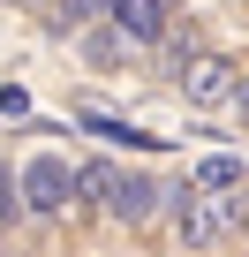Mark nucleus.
Here are the masks:
<instances>
[{"label":"nucleus","instance_id":"9b49d317","mask_svg":"<svg viewBox=\"0 0 249 257\" xmlns=\"http://www.w3.org/2000/svg\"><path fill=\"white\" fill-rule=\"evenodd\" d=\"M16 212H23V204H16V174L0 167V219H16Z\"/></svg>","mask_w":249,"mask_h":257},{"label":"nucleus","instance_id":"423d86ee","mask_svg":"<svg viewBox=\"0 0 249 257\" xmlns=\"http://www.w3.org/2000/svg\"><path fill=\"white\" fill-rule=\"evenodd\" d=\"M76 46H83V61H91V68H121V61H129V38H121L106 16H98V23H83V31H76Z\"/></svg>","mask_w":249,"mask_h":257},{"label":"nucleus","instance_id":"9d476101","mask_svg":"<svg viewBox=\"0 0 249 257\" xmlns=\"http://www.w3.org/2000/svg\"><path fill=\"white\" fill-rule=\"evenodd\" d=\"M53 16H61V38H68V31H83V23L106 16V0H53Z\"/></svg>","mask_w":249,"mask_h":257},{"label":"nucleus","instance_id":"7ed1b4c3","mask_svg":"<svg viewBox=\"0 0 249 257\" xmlns=\"http://www.w3.org/2000/svg\"><path fill=\"white\" fill-rule=\"evenodd\" d=\"M234 83H241V68L226 61V53H189L181 61V98L196 106V113H226V98H234Z\"/></svg>","mask_w":249,"mask_h":257},{"label":"nucleus","instance_id":"6e6552de","mask_svg":"<svg viewBox=\"0 0 249 257\" xmlns=\"http://www.w3.org/2000/svg\"><path fill=\"white\" fill-rule=\"evenodd\" d=\"M76 121L91 128V137H106V144H144V152H159V144L144 137V128H129V121H121V113H106V106H83Z\"/></svg>","mask_w":249,"mask_h":257},{"label":"nucleus","instance_id":"f257e3e1","mask_svg":"<svg viewBox=\"0 0 249 257\" xmlns=\"http://www.w3.org/2000/svg\"><path fill=\"white\" fill-rule=\"evenodd\" d=\"M16 204H23V212H38V219H61V212L76 204V167H68V159H53V152H38V159L16 174Z\"/></svg>","mask_w":249,"mask_h":257},{"label":"nucleus","instance_id":"0eeeda50","mask_svg":"<svg viewBox=\"0 0 249 257\" xmlns=\"http://www.w3.org/2000/svg\"><path fill=\"white\" fill-rule=\"evenodd\" d=\"M113 189H121V167H113V159L76 167V197H83V204H98V212H106V204H113Z\"/></svg>","mask_w":249,"mask_h":257},{"label":"nucleus","instance_id":"1a4fd4ad","mask_svg":"<svg viewBox=\"0 0 249 257\" xmlns=\"http://www.w3.org/2000/svg\"><path fill=\"white\" fill-rule=\"evenodd\" d=\"M234 182H241V159H234V152H211V159L196 167L189 189H211V197H219V189H234Z\"/></svg>","mask_w":249,"mask_h":257},{"label":"nucleus","instance_id":"39448f33","mask_svg":"<svg viewBox=\"0 0 249 257\" xmlns=\"http://www.w3.org/2000/svg\"><path fill=\"white\" fill-rule=\"evenodd\" d=\"M159 197H166L159 182H144V174H121V189H113V204H106V212H113L121 227H144V219L159 212Z\"/></svg>","mask_w":249,"mask_h":257},{"label":"nucleus","instance_id":"f8f14e48","mask_svg":"<svg viewBox=\"0 0 249 257\" xmlns=\"http://www.w3.org/2000/svg\"><path fill=\"white\" fill-rule=\"evenodd\" d=\"M226 113H234V121H249V76L234 83V98H226Z\"/></svg>","mask_w":249,"mask_h":257},{"label":"nucleus","instance_id":"20e7f679","mask_svg":"<svg viewBox=\"0 0 249 257\" xmlns=\"http://www.w3.org/2000/svg\"><path fill=\"white\" fill-rule=\"evenodd\" d=\"M106 23L129 38V46H151V38L174 23V0H106Z\"/></svg>","mask_w":249,"mask_h":257},{"label":"nucleus","instance_id":"f03ea898","mask_svg":"<svg viewBox=\"0 0 249 257\" xmlns=\"http://www.w3.org/2000/svg\"><path fill=\"white\" fill-rule=\"evenodd\" d=\"M174 234H181V249H219V242H234L226 197H211V189H174Z\"/></svg>","mask_w":249,"mask_h":257}]
</instances>
